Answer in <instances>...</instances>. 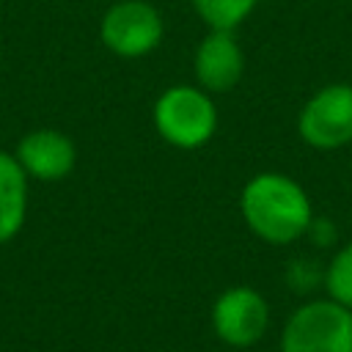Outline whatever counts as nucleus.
<instances>
[{
    "instance_id": "1",
    "label": "nucleus",
    "mask_w": 352,
    "mask_h": 352,
    "mask_svg": "<svg viewBox=\"0 0 352 352\" xmlns=\"http://www.w3.org/2000/svg\"><path fill=\"white\" fill-rule=\"evenodd\" d=\"M248 228L270 245H292L308 234L314 220L311 198L286 173H256L239 195Z\"/></svg>"
},
{
    "instance_id": "2",
    "label": "nucleus",
    "mask_w": 352,
    "mask_h": 352,
    "mask_svg": "<svg viewBox=\"0 0 352 352\" xmlns=\"http://www.w3.org/2000/svg\"><path fill=\"white\" fill-rule=\"evenodd\" d=\"M154 126L176 148H201L217 129V107L204 88L173 85L154 102Z\"/></svg>"
},
{
    "instance_id": "3",
    "label": "nucleus",
    "mask_w": 352,
    "mask_h": 352,
    "mask_svg": "<svg viewBox=\"0 0 352 352\" xmlns=\"http://www.w3.org/2000/svg\"><path fill=\"white\" fill-rule=\"evenodd\" d=\"M280 352H352V311L330 297L302 302L283 324Z\"/></svg>"
},
{
    "instance_id": "4",
    "label": "nucleus",
    "mask_w": 352,
    "mask_h": 352,
    "mask_svg": "<svg viewBox=\"0 0 352 352\" xmlns=\"http://www.w3.org/2000/svg\"><path fill=\"white\" fill-rule=\"evenodd\" d=\"M300 138L319 151H336L352 143V85L330 82L319 88L297 116Z\"/></svg>"
},
{
    "instance_id": "5",
    "label": "nucleus",
    "mask_w": 352,
    "mask_h": 352,
    "mask_svg": "<svg viewBox=\"0 0 352 352\" xmlns=\"http://www.w3.org/2000/svg\"><path fill=\"white\" fill-rule=\"evenodd\" d=\"M165 25L160 11L146 0H121L99 22L102 44L118 58H143L162 41Z\"/></svg>"
},
{
    "instance_id": "6",
    "label": "nucleus",
    "mask_w": 352,
    "mask_h": 352,
    "mask_svg": "<svg viewBox=\"0 0 352 352\" xmlns=\"http://www.w3.org/2000/svg\"><path fill=\"white\" fill-rule=\"evenodd\" d=\"M270 327V305L253 286H231L217 294L212 305L214 336L236 349L256 346Z\"/></svg>"
},
{
    "instance_id": "7",
    "label": "nucleus",
    "mask_w": 352,
    "mask_h": 352,
    "mask_svg": "<svg viewBox=\"0 0 352 352\" xmlns=\"http://www.w3.org/2000/svg\"><path fill=\"white\" fill-rule=\"evenodd\" d=\"M14 157L28 176L41 182H58L74 170L77 148L72 138L58 129H33L19 138Z\"/></svg>"
},
{
    "instance_id": "8",
    "label": "nucleus",
    "mask_w": 352,
    "mask_h": 352,
    "mask_svg": "<svg viewBox=\"0 0 352 352\" xmlns=\"http://www.w3.org/2000/svg\"><path fill=\"white\" fill-rule=\"evenodd\" d=\"M192 69L204 91H231L245 72V55L234 30H209L195 50Z\"/></svg>"
},
{
    "instance_id": "9",
    "label": "nucleus",
    "mask_w": 352,
    "mask_h": 352,
    "mask_svg": "<svg viewBox=\"0 0 352 352\" xmlns=\"http://www.w3.org/2000/svg\"><path fill=\"white\" fill-rule=\"evenodd\" d=\"M28 214V173L14 154L0 151V245L22 231Z\"/></svg>"
},
{
    "instance_id": "10",
    "label": "nucleus",
    "mask_w": 352,
    "mask_h": 352,
    "mask_svg": "<svg viewBox=\"0 0 352 352\" xmlns=\"http://www.w3.org/2000/svg\"><path fill=\"white\" fill-rule=\"evenodd\" d=\"M258 0H192L195 14L209 25V30H234L239 28Z\"/></svg>"
},
{
    "instance_id": "11",
    "label": "nucleus",
    "mask_w": 352,
    "mask_h": 352,
    "mask_svg": "<svg viewBox=\"0 0 352 352\" xmlns=\"http://www.w3.org/2000/svg\"><path fill=\"white\" fill-rule=\"evenodd\" d=\"M322 280H324L327 297L352 311V242H346L341 250L333 253Z\"/></svg>"
},
{
    "instance_id": "12",
    "label": "nucleus",
    "mask_w": 352,
    "mask_h": 352,
    "mask_svg": "<svg viewBox=\"0 0 352 352\" xmlns=\"http://www.w3.org/2000/svg\"><path fill=\"white\" fill-rule=\"evenodd\" d=\"M308 234H311V236H314V242H319V245H330V242L336 239L333 223H327V220H311Z\"/></svg>"
}]
</instances>
